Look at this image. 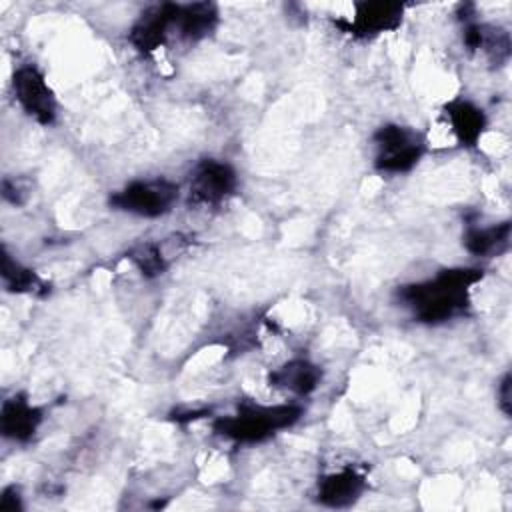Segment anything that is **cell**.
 <instances>
[{
  "label": "cell",
  "instance_id": "obj_4",
  "mask_svg": "<svg viewBox=\"0 0 512 512\" xmlns=\"http://www.w3.org/2000/svg\"><path fill=\"white\" fill-rule=\"evenodd\" d=\"M180 198V186L168 178L132 180L110 196V206L140 218L168 214Z\"/></svg>",
  "mask_w": 512,
  "mask_h": 512
},
{
  "label": "cell",
  "instance_id": "obj_8",
  "mask_svg": "<svg viewBox=\"0 0 512 512\" xmlns=\"http://www.w3.org/2000/svg\"><path fill=\"white\" fill-rule=\"evenodd\" d=\"M174 14H176L174 2L154 4L146 8L132 24L128 32V42L134 46L136 52L144 56L156 52L166 44L174 28Z\"/></svg>",
  "mask_w": 512,
  "mask_h": 512
},
{
  "label": "cell",
  "instance_id": "obj_14",
  "mask_svg": "<svg viewBox=\"0 0 512 512\" xmlns=\"http://www.w3.org/2000/svg\"><path fill=\"white\" fill-rule=\"evenodd\" d=\"M510 240V222H500L494 226H482V228H468L462 244L464 248L474 256H490L498 254L508 246Z\"/></svg>",
  "mask_w": 512,
  "mask_h": 512
},
{
  "label": "cell",
  "instance_id": "obj_5",
  "mask_svg": "<svg viewBox=\"0 0 512 512\" xmlns=\"http://www.w3.org/2000/svg\"><path fill=\"white\" fill-rule=\"evenodd\" d=\"M12 94L22 112L34 122L42 126L54 124L58 116V102L46 76L38 66L22 64L14 70Z\"/></svg>",
  "mask_w": 512,
  "mask_h": 512
},
{
  "label": "cell",
  "instance_id": "obj_15",
  "mask_svg": "<svg viewBox=\"0 0 512 512\" xmlns=\"http://www.w3.org/2000/svg\"><path fill=\"white\" fill-rule=\"evenodd\" d=\"M2 282L6 290L14 294H34L46 288L42 278L32 268L20 264L6 250L2 252Z\"/></svg>",
  "mask_w": 512,
  "mask_h": 512
},
{
  "label": "cell",
  "instance_id": "obj_10",
  "mask_svg": "<svg viewBox=\"0 0 512 512\" xmlns=\"http://www.w3.org/2000/svg\"><path fill=\"white\" fill-rule=\"evenodd\" d=\"M42 424V410L28 400L26 394H12L0 408V432L6 440L28 442Z\"/></svg>",
  "mask_w": 512,
  "mask_h": 512
},
{
  "label": "cell",
  "instance_id": "obj_16",
  "mask_svg": "<svg viewBox=\"0 0 512 512\" xmlns=\"http://www.w3.org/2000/svg\"><path fill=\"white\" fill-rule=\"evenodd\" d=\"M128 260L140 270L142 276L146 278H156L162 276L168 268V258L164 256V252L160 250L158 244H140L134 250H130Z\"/></svg>",
  "mask_w": 512,
  "mask_h": 512
},
{
  "label": "cell",
  "instance_id": "obj_7",
  "mask_svg": "<svg viewBox=\"0 0 512 512\" xmlns=\"http://www.w3.org/2000/svg\"><path fill=\"white\" fill-rule=\"evenodd\" d=\"M404 6L398 2H356L352 16L338 24L354 38H374L402 24Z\"/></svg>",
  "mask_w": 512,
  "mask_h": 512
},
{
  "label": "cell",
  "instance_id": "obj_2",
  "mask_svg": "<svg viewBox=\"0 0 512 512\" xmlns=\"http://www.w3.org/2000/svg\"><path fill=\"white\" fill-rule=\"evenodd\" d=\"M302 418L298 404H240L234 414L218 416L212 422V430L240 444L264 442L270 436L294 426Z\"/></svg>",
  "mask_w": 512,
  "mask_h": 512
},
{
  "label": "cell",
  "instance_id": "obj_9",
  "mask_svg": "<svg viewBox=\"0 0 512 512\" xmlns=\"http://www.w3.org/2000/svg\"><path fill=\"white\" fill-rule=\"evenodd\" d=\"M366 490V476L356 468H340L324 474L316 482V500L328 508H348Z\"/></svg>",
  "mask_w": 512,
  "mask_h": 512
},
{
  "label": "cell",
  "instance_id": "obj_17",
  "mask_svg": "<svg viewBox=\"0 0 512 512\" xmlns=\"http://www.w3.org/2000/svg\"><path fill=\"white\" fill-rule=\"evenodd\" d=\"M0 510L2 512H18L22 510V496L16 486H6L0 496Z\"/></svg>",
  "mask_w": 512,
  "mask_h": 512
},
{
  "label": "cell",
  "instance_id": "obj_3",
  "mask_svg": "<svg viewBox=\"0 0 512 512\" xmlns=\"http://www.w3.org/2000/svg\"><path fill=\"white\" fill-rule=\"evenodd\" d=\"M374 168L384 174L410 172L426 152L420 132L402 124H384L374 132Z\"/></svg>",
  "mask_w": 512,
  "mask_h": 512
},
{
  "label": "cell",
  "instance_id": "obj_18",
  "mask_svg": "<svg viewBox=\"0 0 512 512\" xmlns=\"http://www.w3.org/2000/svg\"><path fill=\"white\" fill-rule=\"evenodd\" d=\"M498 404H500V410L504 416H510V406H512V400H510V374L506 372L498 384Z\"/></svg>",
  "mask_w": 512,
  "mask_h": 512
},
{
  "label": "cell",
  "instance_id": "obj_12",
  "mask_svg": "<svg viewBox=\"0 0 512 512\" xmlns=\"http://www.w3.org/2000/svg\"><path fill=\"white\" fill-rule=\"evenodd\" d=\"M322 380V370L306 360V358H292L268 374V384L272 388L286 390L294 396H308L312 394Z\"/></svg>",
  "mask_w": 512,
  "mask_h": 512
},
{
  "label": "cell",
  "instance_id": "obj_1",
  "mask_svg": "<svg viewBox=\"0 0 512 512\" xmlns=\"http://www.w3.org/2000/svg\"><path fill=\"white\" fill-rule=\"evenodd\" d=\"M480 268H446L434 278L402 286L398 298L414 312V318L424 324L446 322L470 304V290L482 280Z\"/></svg>",
  "mask_w": 512,
  "mask_h": 512
},
{
  "label": "cell",
  "instance_id": "obj_11",
  "mask_svg": "<svg viewBox=\"0 0 512 512\" xmlns=\"http://www.w3.org/2000/svg\"><path fill=\"white\" fill-rule=\"evenodd\" d=\"M442 116L450 132L454 134L456 142L472 148L480 142L484 130H486V114L482 108L472 104L470 100H450L442 108Z\"/></svg>",
  "mask_w": 512,
  "mask_h": 512
},
{
  "label": "cell",
  "instance_id": "obj_6",
  "mask_svg": "<svg viewBox=\"0 0 512 512\" xmlns=\"http://www.w3.org/2000/svg\"><path fill=\"white\" fill-rule=\"evenodd\" d=\"M238 188V172L232 164L216 158L200 160L188 182V200L196 206H218Z\"/></svg>",
  "mask_w": 512,
  "mask_h": 512
},
{
  "label": "cell",
  "instance_id": "obj_13",
  "mask_svg": "<svg viewBox=\"0 0 512 512\" xmlns=\"http://www.w3.org/2000/svg\"><path fill=\"white\" fill-rule=\"evenodd\" d=\"M218 24V6L212 2L176 4L174 32L188 42H198L212 34Z\"/></svg>",
  "mask_w": 512,
  "mask_h": 512
}]
</instances>
